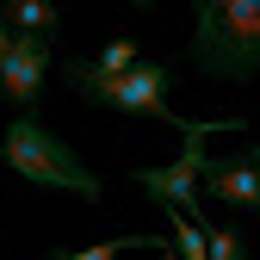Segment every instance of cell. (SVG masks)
Segmentation results:
<instances>
[{"instance_id": "1", "label": "cell", "mask_w": 260, "mask_h": 260, "mask_svg": "<svg viewBox=\"0 0 260 260\" xmlns=\"http://www.w3.org/2000/svg\"><path fill=\"white\" fill-rule=\"evenodd\" d=\"M192 62L211 81L260 75V0H205L192 13Z\"/></svg>"}, {"instance_id": "2", "label": "cell", "mask_w": 260, "mask_h": 260, "mask_svg": "<svg viewBox=\"0 0 260 260\" xmlns=\"http://www.w3.org/2000/svg\"><path fill=\"white\" fill-rule=\"evenodd\" d=\"M0 155H7V168L31 186H50V192H81L87 205H100L106 199V180L87 168V161L56 137V130H44L38 118H13L7 124V137H0Z\"/></svg>"}, {"instance_id": "3", "label": "cell", "mask_w": 260, "mask_h": 260, "mask_svg": "<svg viewBox=\"0 0 260 260\" xmlns=\"http://www.w3.org/2000/svg\"><path fill=\"white\" fill-rule=\"evenodd\" d=\"M62 75H69V87L81 93V100H93V106H112V112H130V118L180 124L174 106H168V87H174V69H168V62H137V69L118 75V81L93 75L87 62H62Z\"/></svg>"}, {"instance_id": "4", "label": "cell", "mask_w": 260, "mask_h": 260, "mask_svg": "<svg viewBox=\"0 0 260 260\" xmlns=\"http://www.w3.org/2000/svg\"><path fill=\"white\" fill-rule=\"evenodd\" d=\"M217 130H230V124H186V143H180V161H168V168H143L137 186L149 192L155 205H168V211H199V186H205V168H211V137Z\"/></svg>"}, {"instance_id": "5", "label": "cell", "mask_w": 260, "mask_h": 260, "mask_svg": "<svg viewBox=\"0 0 260 260\" xmlns=\"http://www.w3.org/2000/svg\"><path fill=\"white\" fill-rule=\"evenodd\" d=\"M44 81H50V44L0 25V93L19 106V118H25V106H38Z\"/></svg>"}, {"instance_id": "6", "label": "cell", "mask_w": 260, "mask_h": 260, "mask_svg": "<svg viewBox=\"0 0 260 260\" xmlns=\"http://www.w3.org/2000/svg\"><path fill=\"white\" fill-rule=\"evenodd\" d=\"M205 192L211 199H223L230 211H254L260 217V143L230 155V161H211L205 168Z\"/></svg>"}, {"instance_id": "7", "label": "cell", "mask_w": 260, "mask_h": 260, "mask_svg": "<svg viewBox=\"0 0 260 260\" xmlns=\"http://www.w3.org/2000/svg\"><path fill=\"white\" fill-rule=\"evenodd\" d=\"M0 25H13V31H25V38L50 44L62 19H56V7H50V0H13V7L0 0Z\"/></svg>"}, {"instance_id": "8", "label": "cell", "mask_w": 260, "mask_h": 260, "mask_svg": "<svg viewBox=\"0 0 260 260\" xmlns=\"http://www.w3.org/2000/svg\"><path fill=\"white\" fill-rule=\"evenodd\" d=\"M137 62H143V56H137V44H130V38H112L100 56L87 62V69H93V75H106V81H118V75H130V69H137Z\"/></svg>"}, {"instance_id": "9", "label": "cell", "mask_w": 260, "mask_h": 260, "mask_svg": "<svg viewBox=\"0 0 260 260\" xmlns=\"http://www.w3.org/2000/svg\"><path fill=\"white\" fill-rule=\"evenodd\" d=\"M124 248H143V236H130V242H93V248H81V254H56V260H118Z\"/></svg>"}]
</instances>
